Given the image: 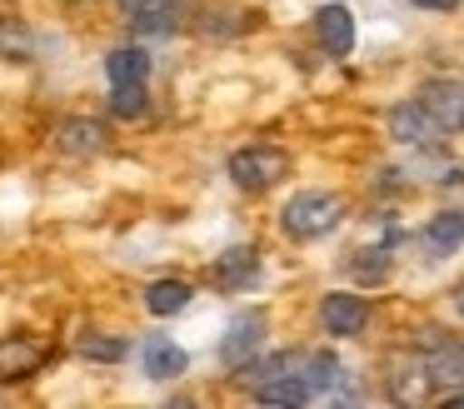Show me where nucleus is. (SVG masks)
<instances>
[{"instance_id": "21", "label": "nucleus", "mask_w": 464, "mask_h": 409, "mask_svg": "<svg viewBox=\"0 0 464 409\" xmlns=\"http://www.w3.org/2000/svg\"><path fill=\"white\" fill-rule=\"evenodd\" d=\"M459 130H464V120H459Z\"/></svg>"}, {"instance_id": "15", "label": "nucleus", "mask_w": 464, "mask_h": 409, "mask_svg": "<svg viewBox=\"0 0 464 409\" xmlns=\"http://www.w3.org/2000/svg\"><path fill=\"white\" fill-rule=\"evenodd\" d=\"M61 150H71V155H95V150H105V130L95 125V120H61Z\"/></svg>"}, {"instance_id": "5", "label": "nucleus", "mask_w": 464, "mask_h": 409, "mask_svg": "<svg viewBox=\"0 0 464 409\" xmlns=\"http://www.w3.org/2000/svg\"><path fill=\"white\" fill-rule=\"evenodd\" d=\"M320 319H324V329H330L334 339H354L364 325H370V305H364V295H350V289H334V295H324Z\"/></svg>"}, {"instance_id": "13", "label": "nucleus", "mask_w": 464, "mask_h": 409, "mask_svg": "<svg viewBox=\"0 0 464 409\" xmlns=\"http://www.w3.org/2000/svg\"><path fill=\"white\" fill-rule=\"evenodd\" d=\"M150 110V80H125L111 85V115L115 120H140Z\"/></svg>"}, {"instance_id": "12", "label": "nucleus", "mask_w": 464, "mask_h": 409, "mask_svg": "<svg viewBox=\"0 0 464 409\" xmlns=\"http://www.w3.org/2000/svg\"><path fill=\"white\" fill-rule=\"evenodd\" d=\"M190 295L195 289L185 285V279H155L150 289H145V309H150V315H180L185 305H190Z\"/></svg>"}, {"instance_id": "18", "label": "nucleus", "mask_w": 464, "mask_h": 409, "mask_svg": "<svg viewBox=\"0 0 464 409\" xmlns=\"http://www.w3.org/2000/svg\"><path fill=\"white\" fill-rule=\"evenodd\" d=\"M410 5H420V10H454L459 0H410Z\"/></svg>"}, {"instance_id": "3", "label": "nucleus", "mask_w": 464, "mask_h": 409, "mask_svg": "<svg viewBox=\"0 0 464 409\" xmlns=\"http://www.w3.org/2000/svg\"><path fill=\"white\" fill-rule=\"evenodd\" d=\"M51 345L35 335H0V385H21V379L41 375Z\"/></svg>"}, {"instance_id": "2", "label": "nucleus", "mask_w": 464, "mask_h": 409, "mask_svg": "<svg viewBox=\"0 0 464 409\" xmlns=\"http://www.w3.org/2000/svg\"><path fill=\"white\" fill-rule=\"evenodd\" d=\"M285 175H290V155H285V150L250 145V150H235V155H230V180H235L240 190H250V195L280 185Z\"/></svg>"}, {"instance_id": "4", "label": "nucleus", "mask_w": 464, "mask_h": 409, "mask_svg": "<svg viewBox=\"0 0 464 409\" xmlns=\"http://www.w3.org/2000/svg\"><path fill=\"white\" fill-rule=\"evenodd\" d=\"M260 349H265V315H260V309L235 315L230 329H225V339H220V359L230 369H245L255 355H260Z\"/></svg>"}, {"instance_id": "7", "label": "nucleus", "mask_w": 464, "mask_h": 409, "mask_svg": "<svg viewBox=\"0 0 464 409\" xmlns=\"http://www.w3.org/2000/svg\"><path fill=\"white\" fill-rule=\"evenodd\" d=\"M314 35H320V45L330 50V55H350L354 50V15L344 5L314 10Z\"/></svg>"}, {"instance_id": "1", "label": "nucleus", "mask_w": 464, "mask_h": 409, "mask_svg": "<svg viewBox=\"0 0 464 409\" xmlns=\"http://www.w3.org/2000/svg\"><path fill=\"white\" fill-rule=\"evenodd\" d=\"M340 219H344V200L330 195V190H300V195H290V205L280 209V225L290 239H320V235H330Z\"/></svg>"}, {"instance_id": "14", "label": "nucleus", "mask_w": 464, "mask_h": 409, "mask_svg": "<svg viewBox=\"0 0 464 409\" xmlns=\"http://www.w3.org/2000/svg\"><path fill=\"white\" fill-rule=\"evenodd\" d=\"M424 239H430L434 255H450V249L464 245V209H440V215L430 219V229H424Z\"/></svg>"}, {"instance_id": "20", "label": "nucleus", "mask_w": 464, "mask_h": 409, "mask_svg": "<svg viewBox=\"0 0 464 409\" xmlns=\"http://www.w3.org/2000/svg\"><path fill=\"white\" fill-rule=\"evenodd\" d=\"M459 309H464V289H459Z\"/></svg>"}, {"instance_id": "9", "label": "nucleus", "mask_w": 464, "mask_h": 409, "mask_svg": "<svg viewBox=\"0 0 464 409\" xmlns=\"http://www.w3.org/2000/svg\"><path fill=\"white\" fill-rule=\"evenodd\" d=\"M185 365H190V355H185L170 335L145 339V375L150 379H175V375H185Z\"/></svg>"}, {"instance_id": "10", "label": "nucleus", "mask_w": 464, "mask_h": 409, "mask_svg": "<svg viewBox=\"0 0 464 409\" xmlns=\"http://www.w3.org/2000/svg\"><path fill=\"white\" fill-rule=\"evenodd\" d=\"M75 355L95 359V365H121V359L130 355V345H125L121 335H101V329H81V335H75Z\"/></svg>"}, {"instance_id": "17", "label": "nucleus", "mask_w": 464, "mask_h": 409, "mask_svg": "<svg viewBox=\"0 0 464 409\" xmlns=\"http://www.w3.org/2000/svg\"><path fill=\"white\" fill-rule=\"evenodd\" d=\"M430 379L434 385H444V379H464V349H440V355L430 359Z\"/></svg>"}, {"instance_id": "11", "label": "nucleus", "mask_w": 464, "mask_h": 409, "mask_svg": "<svg viewBox=\"0 0 464 409\" xmlns=\"http://www.w3.org/2000/svg\"><path fill=\"white\" fill-rule=\"evenodd\" d=\"M105 75L111 85H125V80H150V55L140 45H121L105 55Z\"/></svg>"}, {"instance_id": "8", "label": "nucleus", "mask_w": 464, "mask_h": 409, "mask_svg": "<svg viewBox=\"0 0 464 409\" xmlns=\"http://www.w3.org/2000/svg\"><path fill=\"white\" fill-rule=\"evenodd\" d=\"M420 105L430 110L444 130H450V125H459V120H464V85H459V80H430L424 95H420Z\"/></svg>"}, {"instance_id": "6", "label": "nucleus", "mask_w": 464, "mask_h": 409, "mask_svg": "<svg viewBox=\"0 0 464 409\" xmlns=\"http://www.w3.org/2000/svg\"><path fill=\"white\" fill-rule=\"evenodd\" d=\"M390 135L400 140V145H434V140L444 135V125L414 100V105H394L390 110Z\"/></svg>"}, {"instance_id": "19", "label": "nucleus", "mask_w": 464, "mask_h": 409, "mask_svg": "<svg viewBox=\"0 0 464 409\" xmlns=\"http://www.w3.org/2000/svg\"><path fill=\"white\" fill-rule=\"evenodd\" d=\"M450 404H454V409H464V394H454V399H450Z\"/></svg>"}, {"instance_id": "16", "label": "nucleus", "mask_w": 464, "mask_h": 409, "mask_svg": "<svg viewBox=\"0 0 464 409\" xmlns=\"http://www.w3.org/2000/svg\"><path fill=\"white\" fill-rule=\"evenodd\" d=\"M255 275H260V265H255V249H230V255L220 259V269H215V279H220L225 289L250 285Z\"/></svg>"}]
</instances>
